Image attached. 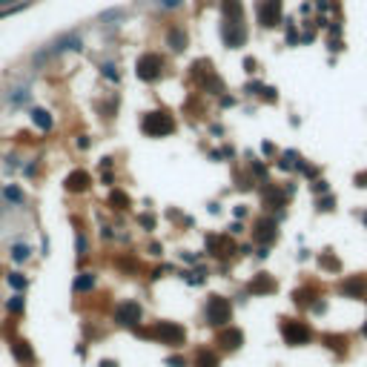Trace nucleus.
Returning a JSON list of instances; mask_svg holds the SVG:
<instances>
[{
  "label": "nucleus",
  "instance_id": "nucleus-3",
  "mask_svg": "<svg viewBox=\"0 0 367 367\" xmlns=\"http://www.w3.org/2000/svg\"><path fill=\"white\" fill-rule=\"evenodd\" d=\"M204 318H207V324H212V327H224V324H230V318H232V304L227 301L224 295H212L207 301Z\"/></svg>",
  "mask_w": 367,
  "mask_h": 367
},
{
  "label": "nucleus",
  "instance_id": "nucleus-9",
  "mask_svg": "<svg viewBox=\"0 0 367 367\" xmlns=\"http://www.w3.org/2000/svg\"><path fill=\"white\" fill-rule=\"evenodd\" d=\"M341 293L347 298H361L367 293V275H350V278L341 281Z\"/></svg>",
  "mask_w": 367,
  "mask_h": 367
},
{
  "label": "nucleus",
  "instance_id": "nucleus-17",
  "mask_svg": "<svg viewBox=\"0 0 367 367\" xmlns=\"http://www.w3.org/2000/svg\"><path fill=\"white\" fill-rule=\"evenodd\" d=\"M166 44L172 46L175 52L187 49V35H184V29H169V35H166Z\"/></svg>",
  "mask_w": 367,
  "mask_h": 367
},
{
  "label": "nucleus",
  "instance_id": "nucleus-21",
  "mask_svg": "<svg viewBox=\"0 0 367 367\" xmlns=\"http://www.w3.org/2000/svg\"><path fill=\"white\" fill-rule=\"evenodd\" d=\"M109 204L115 209H126L129 207V198H126V192H121V189H115V192L109 195Z\"/></svg>",
  "mask_w": 367,
  "mask_h": 367
},
{
  "label": "nucleus",
  "instance_id": "nucleus-6",
  "mask_svg": "<svg viewBox=\"0 0 367 367\" xmlns=\"http://www.w3.org/2000/svg\"><path fill=\"white\" fill-rule=\"evenodd\" d=\"M141 316H144V310L138 301H121L115 307V321L123 324V327H138L141 324Z\"/></svg>",
  "mask_w": 367,
  "mask_h": 367
},
{
  "label": "nucleus",
  "instance_id": "nucleus-35",
  "mask_svg": "<svg viewBox=\"0 0 367 367\" xmlns=\"http://www.w3.org/2000/svg\"><path fill=\"white\" fill-rule=\"evenodd\" d=\"M103 72H106V78L118 80V69H115V66H112V63H106V66H103Z\"/></svg>",
  "mask_w": 367,
  "mask_h": 367
},
{
  "label": "nucleus",
  "instance_id": "nucleus-37",
  "mask_svg": "<svg viewBox=\"0 0 367 367\" xmlns=\"http://www.w3.org/2000/svg\"><path fill=\"white\" fill-rule=\"evenodd\" d=\"M313 189H316V192H330V187H327L324 181H316V184H313Z\"/></svg>",
  "mask_w": 367,
  "mask_h": 367
},
{
  "label": "nucleus",
  "instance_id": "nucleus-40",
  "mask_svg": "<svg viewBox=\"0 0 367 367\" xmlns=\"http://www.w3.org/2000/svg\"><path fill=\"white\" fill-rule=\"evenodd\" d=\"M287 40H290V44H295V26H293V23L287 26Z\"/></svg>",
  "mask_w": 367,
  "mask_h": 367
},
{
  "label": "nucleus",
  "instance_id": "nucleus-34",
  "mask_svg": "<svg viewBox=\"0 0 367 367\" xmlns=\"http://www.w3.org/2000/svg\"><path fill=\"white\" fill-rule=\"evenodd\" d=\"M141 227H146V230H152V227H155V218H152L149 212H146V215H141Z\"/></svg>",
  "mask_w": 367,
  "mask_h": 367
},
{
  "label": "nucleus",
  "instance_id": "nucleus-36",
  "mask_svg": "<svg viewBox=\"0 0 367 367\" xmlns=\"http://www.w3.org/2000/svg\"><path fill=\"white\" fill-rule=\"evenodd\" d=\"M275 98H278V92H275L273 87H267L264 89V101H275Z\"/></svg>",
  "mask_w": 367,
  "mask_h": 367
},
{
  "label": "nucleus",
  "instance_id": "nucleus-22",
  "mask_svg": "<svg viewBox=\"0 0 367 367\" xmlns=\"http://www.w3.org/2000/svg\"><path fill=\"white\" fill-rule=\"evenodd\" d=\"M318 264H321V267H327V270H333V273H338V261H336V255H333L330 250H327V252H321V258H318Z\"/></svg>",
  "mask_w": 367,
  "mask_h": 367
},
{
  "label": "nucleus",
  "instance_id": "nucleus-4",
  "mask_svg": "<svg viewBox=\"0 0 367 367\" xmlns=\"http://www.w3.org/2000/svg\"><path fill=\"white\" fill-rule=\"evenodd\" d=\"M161 72H164V58L161 55H155V52H146V55H141L135 63V75L141 80H146V83H155V80L161 78Z\"/></svg>",
  "mask_w": 367,
  "mask_h": 367
},
{
  "label": "nucleus",
  "instance_id": "nucleus-14",
  "mask_svg": "<svg viewBox=\"0 0 367 367\" xmlns=\"http://www.w3.org/2000/svg\"><path fill=\"white\" fill-rule=\"evenodd\" d=\"M218 341H221L224 350H238V347L244 344V333L238 330V327H230V330L221 333V338H218Z\"/></svg>",
  "mask_w": 367,
  "mask_h": 367
},
{
  "label": "nucleus",
  "instance_id": "nucleus-38",
  "mask_svg": "<svg viewBox=\"0 0 367 367\" xmlns=\"http://www.w3.org/2000/svg\"><path fill=\"white\" fill-rule=\"evenodd\" d=\"M78 252H80V255H87V238H83V235L78 238Z\"/></svg>",
  "mask_w": 367,
  "mask_h": 367
},
{
  "label": "nucleus",
  "instance_id": "nucleus-12",
  "mask_svg": "<svg viewBox=\"0 0 367 367\" xmlns=\"http://www.w3.org/2000/svg\"><path fill=\"white\" fill-rule=\"evenodd\" d=\"M89 172H83V169H75V172L66 175V189L69 192H83V189L89 187Z\"/></svg>",
  "mask_w": 367,
  "mask_h": 367
},
{
  "label": "nucleus",
  "instance_id": "nucleus-13",
  "mask_svg": "<svg viewBox=\"0 0 367 367\" xmlns=\"http://www.w3.org/2000/svg\"><path fill=\"white\" fill-rule=\"evenodd\" d=\"M273 290H275V281L270 278L267 273H258L255 278L250 281V293L252 295H267V293H273Z\"/></svg>",
  "mask_w": 367,
  "mask_h": 367
},
{
  "label": "nucleus",
  "instance_id": "nucleus-32",
  "mask_svg": "<svg viewBox=\"0 0 367 367\" xmlns=\"http://www.w3.org/2000/svg\"><path fill=\"white\" fill-rule=\"evenodd\" d=\"M252 172L258 175V178H267V169H264V164H258V161H252V166H250Z\"/></svg>",
  "mask_w": 367,
  "mask_h": 367
},
{
  "label": "nucleus",
  "instance_id": "nucleus-28",
  "mask_svg": "<svg viewBox=\"0 0 367 367\" xmlns=\"http://www.w3.org/2000/svg\"><path fill=\"white\" fill-rule=\"evenodd\" d=\"M6 307H9V313H20V310H23V298H20V295H15V298H9V304H6Z\"/></svg>",
  "mask_w": 367,
  "mask_h": 367
},
{
  "label": "nucleus",
  "instance_id": "nucleus-30",
  "mask_svg": "<svg viewBox=\"0 0 367 367\" xmlns=\"http://www.w3.org/2000/svg\"><path fill=\"white\" fill-rule=\"evenodd\" d=\"M166 364H169V367H189V361L181 359V356H169V359H166Z\"/></svg>",
  "mask_w": 367,
  "mask_h": 367
},
{
  "label": "nucleus",
  "instance_id": "nucleus-23",
  "mask_svg": "<svg viewBox=\"0 0 367 367\" xmlns=\"http://www.w3.org/2000/svg\"><path fill=\"white\" fill-rule=\"evenodd\" d=\"M12 258H15V261H26V258H29V247H26V244H15V247H12Z\"/></svg>",
  "mask_w": 367,
  "mask_h": 367
},
{
  "label": "nucleus",
  "instance_id": "nucleus-24",
  "mask_svg": "<svg viewBox=\"0 0 367 367\" xmlns=\"http://www.w3.org/2000/svg\"><path fill=\"white\" fill-rule=\"evenodd\" d=\"M273 201L281 207V204H284V192H278V189L270 187V189H267V204H273Z\"/></svg>",
  "mask_w": 367,
  "mask_h": 367
},
{
  "label": "nucleus",
  "instance_id": "nucleus-29",
  "mask_svg": "<svg viewBox=\"0 0 367 367\" xmlns=\"http://www.w3.org/2000/svg\"><path fill=\"white\" fill-rule=\"evenodd\" d=\"M6 198H9V201H15V204L23 201V195H20V189H17V187H6Z\"/></svg>",
  "mask_w": 367,
  "mask_h": 367
},
{
  "label": "nucleus",
  "instance_id": "nucleus-43",
  "mask_svg": "<svg viewBox=\"0 0 367 367\" xmlns=\"http://www.w3.org/2000/svg\"><path fill=\"white\" fill-rule=\"evenodd\" d=\"M101 367H118V361H109L106 359V361H101Z\"/></svg>",
  "mask_w": 367,
  "mask_h": 367
},
{
  "label": "nucleus",
  "instance_id": "nucleus-26",
  "mask_svg": "<svg viewBox=\"0 0 367 367\" xmlns=\"http://www.w3.org/2000/svg\"><path fill=\"white\" fill-rule=\"evenodd\" d=\"M23 6H26V3H15V6H3V9H0V20H3V17H12L15 12H20Z\"/></svg>",
  "mask_w": 367,
  "mask_h": 367
},
{
  "label": "nucleus",
  "instance_id": "nucleus-33",
  "mask_svg": "<svg viewBox=\"0 0 367 367\" xmlns=\"http://www.w3.org/2000/svg\"><path fill=\"white\" fill-rule=\"evenodd\" d=\"M333 204H336V201H333V195H327L324 201H318V209H324V212H330V209H333Z\"/></svg>",
  "mask_w": 367,
  "mask_h": 367
},
{
  "label": "nucleus",
  "instance_id": "nucleus-44",
  "mask_svg": "<svg viewBox=\"0 0 367 367\" xmlns=\"http://www.w3.org/2000/svg\"><path fill=\"white\" fill-rule=\"evenodd\" d=\"M361 333H364V336H367V321H364V327H361Z\"/></svg>",
  "mask_w": 367,
  "mask_h": 367
},
{
  "label": "nucleus",
  "instance_id": "nucleus-7",
  "mask_svg": "<svg viewBox=\"0 0 367 367\" xmlns=\"http://www.w3.org/2000/svg\"><path fill=\"white\" fill-rule=\"evenodd\" d=\"M281 20V0H261L258 3V23L267 26V29H273L278 26Z\"/></svg>",
  "mask_w": 367,
  "mask_h": 367
},
{
  "label": "nucleus",
  "instance_id": "nucleus-18",
  "mask_svg": "<svg viewBox=\"0 0 367 367\" xmlns=\"http://www.w3.org/2000/svg\"><path fill=\"white\" fill-rule=\"evenodd\" d=\"M95 287V273H80L75 278V293H89Z\"/></svg>",
  "mask_w": 367,
  "mask_h": 367
},
{
  "label": "nucleus",
  "instance_id": "nucleus-20",
  "mask_svg": "<svg viewBox=\"0 0 367 367\" xmlns=\"http://www.w3.org/2000/svg\"><path fill=\"white\" fill-rule=\"evenodd\" d=\"M195 367H218V356H215V353L201 350V353H198V359H195Z\"/></svg>",
  "mask_w": 367,
  "mask_h": 367
},
{
  "label": "nucleus",
  "instance_id": "nucleus-1",
  "mask_svg": "<svg viewBox=\"0 0 367 367\" xmlns=\"http://www.w3.org/2000/svg\"><path fill=\"white\" fill-rule=\"evenodd\" d=\"M141 336L146 338H155V341H161V344H169V347H178L187 341V330L181 327V324L175 321H155V327H149V330H141Z\"/></svg>",
  "mask_w": 367,
  "mask_h": 367
},
{
  "label": "nucleus",
  "instance_id": "nucleus-2",
  "mask_svg": "<svg viewBox=\"0 0 367 367\" xmlns=\"http://www.w3.org/2000/svg\"><path fill=\"white\" fill-rule=\"evenodd\" d=\"M141 129L149 138H166L175 132V121L169 112H149V115L141 121Z\"/></svg>",
  "mask_w": 367,
  "mask_h": 367
},
{
  "label": "nucleus",
  "instance_id": "nucleus-15",
  "mask_svg": "<svg viewBox=\"0 0 367 367\" xmlns=\"http://www.w3.org/2000/svg\"><path fill=\"white\" fill-rule=\"evenodd\" d=\"M201 87L207 89L209 95H221L224 92V83L215 72H212V66H207V75H201Z\"/></svg>",
  "mask_w": 367,
  "mask_h": 367
},
{
  "label": "nucleus",
  "instance_id": "nucleus-45",
  "mask_svg": "<svg viewBox=\"0 0 367 367\" xmlns=\"http://www.w3.org/2000/svg\"><path fill=\"white\" fill-rule=\"evenodd\" d=\"M0 6H9V0H0Z\"/></svg>",
  "mask_w": 367,
  "mask_h": 367
},
{
  "label": "nucleus",
  "instance_id": "nucleus-42",
  "mask_svg": "<svg viewBox=\"0 0 367 367\" xmlns=\"http://www.w3.org/2000/svg\"><path fill=\"white\" fill-rule=\"evenodd\" d=\"M313 310H316V313H324V310H327V304H324V301H316V304H313Z\"/></svg>",
  "mask_w": 367,
  "mask_h": 367
},
{
  "label": "nucleus",
  "instance_id": "nucleus-11",
  "mask_svg": "<svg viewBox=\"0 0 367 367\" xmlns=\"http://www.w3.org/2000/svg\"><path fill=\"white\" fill-rule=\"evenodd\" d=\"M221 12H224V23H244V6H241V0H224Z\"/></svg>",
  "mask_w": 367,
  "mask_h": 367
},
{
  "label": "nucleus",
  "instance_id": "nucleus-46",
  "mask_svg": "<svg viewBox=\"0 0 367 367\" xmlns=\"http://www.w3.org/2000/svg\"><path fill=\"white\" fill-rule=\"evenodd\" d=\"M364 224H367V212H364Z\"/></svg>",
  "mask_w": 367,
  "mask_h": 367
},
{
  "label": "nucleus",
  "instance_id": "nucleus-10",
  "mask_svg": "<svg viewBox=\"0 0 367 367\" xmlns=\"http://www.w3.org/2000/svg\"><path fill=\"white\" fill-rule=\"evenodd\" d=\"M207 250L212 252V255H218V258H224V255H232V252H235V244H232L227 235H209Z\"/></svg>",
  "mask_w": 367,
  "mask_h": 367
},
{
  "label": "nucleus",
  "instance_id": "nucleus-5",
  "mask_svg": "<svg viewBox=\"0 0 367 367\" xmlns=\"http://www.w3.org/2000/svg\"><path fill=\"white\" fill-rule=\"evenodd\" d=\"M281 336L287 341L290 347H298V344H310V338H313V330H310L307 321H284L281 324Z\"/></svg>",
  "mask_w": 367,
  "mask_h": 367
},
{
  "label": "nucleus",
  "instance_id": "nucleus-27",
  "mask_svg": "<svg viewBox=\"0 0 367 367\" xmlns=\"http://www.w3.org/2000/svg\"><path fill=\"white\" fill-rule=\"evenodd\" d=\"M293 161H295V152H284V158H281L278 161V166H281V169H293Z\"/></svg>",
  "mask_w": 367,
  "mask_h": 367
},
{
  "label": "nucleus",
  "instance_id": "nucleus-39",
  "mask_svg": "<svg viewBox=\"0 0 367 367\" xmlns=\"http://www.w3.org/2000/svg\"><path fill=\"white\" fill-rule=\"evenodd\" d=\"M255 66H258V63H255L252 58H247V60H244V69H247V72H255Z\"/></svg>",
  "mask_w": 367,
  "mask_h": 367
},
{
  "label": "nucleus",
  "instance_id": "nucleus-41",
  "mask_svg": "<svg viewBox=\"0 0 367 367\" xmlns=\"http://www.w3.org/2000/svg\"><path fill=\"white\" fill-rule=\"evenodd\" d=\"M356 187H367V175H364V172L356 175Z\"/></svg>",
  "mask_w": 367,
  "mask_h": 367
},
{
  "label": "nucleus",
  "instance_id": "nucleus-16",
  "mask_svg": "<svg viewBox=\"0 0 367 367\" xmlns=\"http://www.w3.org/2000/svg\"><path fill=\"white\" fill-rule=\"evenodd\" d=\"M12 350H15V359L20 361V364H32V361H35V353L29 350V344H26V341H17V344H12Z\"/></svg>",
  "mask_w": 367,
  "mask_h": 367
},
{
  "label": "nucleus",
  "instance_id": "nucleus-31",
  "mask_svg": "<svg viewBox=\"0 0 367 367\" xmlns=\"http://www.w3.org/2000/svg\"><path fill=\"white\" fill-rule=\"evenodd\" d=\"M161 9H178L181 6V0H155Z\"/></svg>",
  "mask_w": 367,
  "mask_h": 367
},
{
  "label": "nucleus",
  "instance_id": "nucleus-8",
  "mask_svg": "<svg viewBox=\"0 0 367 367\" xmlns=\"http://www.w3.org/2000/svg\"><path fill=\"white\" fill-rule=\"evenodd\" d=\"M275 218H258V221L252 224V238H255V241H261V244H270V241H273L275 238Z\"/></svg>",
  "mask_w": 367,
  "mask_h": 367
},
{
  "label": "nucleus",
  "instance_id": "nucleus-25",
  "mask_svg": "<svg viewBox=\"0 0 367 367\" xmlns=\"http://www.w3.org/2000/svg\"><path fill=\"white\" fill-rule=\"evenodd\" d=\"M9 287H15V290H23V287H26V278H23L20 273H12V275H9Z\"/></svg>",
  "mask_w": 367,
  "mask_h": 367
},
{
  "label": "nucleus",
  "instance_id": "nucleus-19",
  "mask_svg": "<svg viewBox=\"0 0 367 367\" xmlns=\"http://www.w3.org/2000/svg\"><path fill=\"white\" fill-rule=\"evenodd\" d=\"M32 121H35L40 129H52V115L46 109H32Z\"/></svg>",
  "mask_w": 367,
  "mask_h": 367
}]
</instances>
